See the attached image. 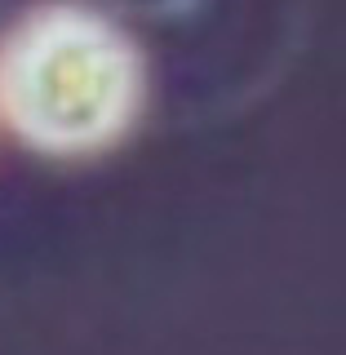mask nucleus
<instances>
[{"instance_id": "nucleus-1", "label": "nucleus", "mask_w": 346, "mask_h": 355, "mask_svg": "<svg viewBox=\"0 0 346 355\" xmlns=\"http://www.w3.org/2000/svg\"><path fill=\"white\" fill-rule=\"evenodd\" d=\"M138 94V53L94 9H40L0 49V111L40 151L76 155L116 142Z\"/></svg>"}]
</instances>
